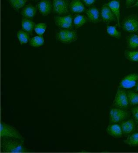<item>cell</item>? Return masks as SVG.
Here are the masks:
<instances>
[{
    "instance_id": "cell-32",
    "label": "cell",
    "mask_w": 138,
    "mask_h": 153,
    "mask_svg": "<svg viewBox=\"0 0 138 153\" xmlns=\"http://www.w3.org/2000/svg\"><path fill=\"white\" fill-rule=\"evenodd\" d=\"M138 7V0L136 2V3L134 4V5H132V6L130 7L129 8H132V7Z\"/></svg>"
},
{
    "instance_id": "cell-12",
    "label": "cell",
    "mask_w": 138,
    "mask_h": 153,
    "mask_svg": "<svg viewBox=\"0 0 138 153\" xmlns=\"http://www.w3.org/2000/svg\"><path fill=\"white\" fill-rule=\"evenodd\" d=\"M86 14L89 22L93 23L99 22V12L96 7H93L89 8L86 11Z\"/></svg>"
},
{
    "instance_id": "cell-28",
    "label": "cell",
    "mask_w": 138,
    "mask_h": 153,
    "mask_svg": "<svg viewBox=\"0 0 138 153\" xmlns=\"http://www.w3.org/2000/svg\"><path fill=\"white\" fill-rule=\"evenodd\" d=\"M47 25L45 23H39L36 25L34 30L35 32L39 36H42L45 32Z\"/></svg>"
},
{
    "instance_id": "cell-33",
    "label": "cell",
    "mask_w": 138,
    "mask_h": 153,
    "mask_svg": "<svg viewBox=\"0 0 138 153\" xmlns=\"http://www.w3.org/2000/svg\"><path fill=\"white\" fill-rule=\"evenodd\" d=\"M137 91H138V83L137 85Z\"/></svg>"
},
{
    "instance_id": "cell-26",
    "label": "cell",
    "mask_w": 138,
    "mask_h": 153,
    "mask_svg": "<svg viewBox=\"0 0 138 153\" xmlns=\"http://www.w3.org/2000/svg\"><path fill=\"white\" fill-rule=\"evenodd\" d=\"M87 21L84 16L78 15L75 16L74 19V24L76 28H79L84 25Z\"/></svg>"
},
{
    "instance_id": "cell-13",
    "label": "cell",
    "mask_w": 138,
    "mask_h": 153,
    "mask_svg": "<svg viewBox=\"0 0 138 153\" xmlns=\"http://www.w3.org/2000/svg\"><path fill=\"white\" fill-rule=\"evenodd\" d=\"M107 132L108 134L114 137H120L122 135V129L119 124L109 125L107 128Z\"/></svg>"
},
{
    "instance_id": "cell-5",
    "label": "cell",
    "mask_w": 138,
    "mask_h": 153,
    "mask_svg": "<svg viewBox=\"0 0 138 153\" xmlns=\"http://www.w3.org/2000/svg\"><path fill=\"white\" fill-rule=\"evenodd\" d=\"M128 104L127 92L122 89H119L113 102V106L118 108L125 109L128 107Z\"/></svg>"
},
{
    "instance_id": "cell-19",
    "label": "cell",
    "mask_w": 138,
    "mask_h": 153,
    "mask_svg": "<svg viewBox=\"0 0 138 153\" xmlns=\"http://www.w3.org/2000/svg\"><path fill=\"white\" fill-rule=\"evenodd\" d=\"M35 23L27 18H23L22 21V27L24 31L28 33H32L33 29L36 26Z\"/></svg>"
},
{
    "instance_id": "cell-7",
    "label": "cell",
    "mask_w": 138,
    "mask_h": 153,
    "mask_svg": "<svg viewBox=\"0 0 138 153\" xmlns=\"http://www.w3.org/2000/svg\"><path fill=\"white\" fill-rule=\"evenodd\" d=\"M69 1L67 0H53V12L59 15H66L68 12Z\"/></svg>"
},
{
    "instance_id": "cell-20",
    "label": "cell",
    "mask_w": 138,
    "mask_h": 153,
    "mask_svg": "<svg viewBox=\"0 0 138 153\" xmlns=\"http://www.w3.org/2000/svg\"><path fill=\"white\" fill-rule=\"evenodd\" d=\"M124 54L125 58L129 61L138 62V51L125 50Z\"/></svg>"
},
{
    "instance_id": "cell-22",
    "label": "cell",
    "mask_w": 138,
    "mask_h": 153,
    "mask_svg": "<svg viewBox=\"0 0 138 153\" xmlns=\"http://www.w3.org/2000/svg\"><path fill=\"white\" fill-rule=\"evenodd\" d=\"M125 143L132 147L138 146V132L134 133L128 137Z\"/></svg>"
},
{
    "instance_id": "cell-1",
    "label": "cell",
    "mask_w": 138,
    "mask_h": 153,
    "mask_svg": "<svg viewBox=\"0 0 138 153\" xmlns=\"http://www.w3.org/2000/svg\"><path fill=\"white\" fill-rule=\"evenodd\" d=\"M3 150L7 152L24 153L27 152V149L22 143L14 140L6 139L1 143Z\"/></svg>"
},
{
    "instance_id": "cell-21",
    "label": "cell",
    "mask_w": 138,
    "mask_h": 153,
    "mask_svg": "<svg viewBox=\"0 0 138 153\" xmlns=\"http://www.w3.org/2000/svg\"><path fill=\"white\" fill-rule=\"evenodd\" d=\"M44 43V39L42 36L33 37L29 40V44L34 47H39L42 45Z\"/></svg>"
},
{
    "instance_id": "cell-3",
    "label": "cell",
    "mask_w": 138,
    "mask_h": 153,
    "mask_svg": "<svg viewBox=\"0 0 138 153\" xmlns=\"http://www.w3.org/2000/svg\"><path fill=\"white\" fill-rule=\"evenodd\" d=\"M122 25L125 32L138 34V16L136 14H133L125 17Z\"/></svg>"
},
{
    "instance_id": "cell-18",
    "label": "cell",
    "mask_w": 138,
    "mask_h": 153,
    "mask_svg": "<svg viewBox=\"0 0 138 153\" xmlns=\"http://www.w3.org/2000/svg\"><path fill=\"white\" fill-rule=\"evenodd\" d=\"M36 8L31 4H28L24 8L22 11V15L25 18L32 19L36 15Z\"/></svg>"
},
{
    "instance_id": "cell-27",
    "label": "cell",
    "mask_w": 138,
    "mask_h": 153,
    "mask_svg": "<svg viewBox=\"0 0 138 153\" xmlns=\"http://www.w3.org/2000/svg\"><path fill=\"white\" fill-rule=\"evenodd\" d=\"M107 32L110 36L114 37L117 39H119L121 36V33L118 31L116 27L113 26H107Z\"/></svg>"
},
{
    "instance_id": "cell-6",
    "label": "cell",
    "mask_w": 138,
    "mask_h": 153,
    "mask_svg": "<svg viewBox=\"0 0 138 153\" xmlns=\"http://www.w3.org/2000/svg\"><path fill=\"white\" fill-rule=\"evenodd\" d=\"M128 116L127 111L122 108H113L109 115V120L113 123H117L123 121Z\"/></svg>"
},
{
    "instance_id": "cell-2",
    "label": "cell",
    "mask_w": 138,
    "mask_h": 153,
    "mask_svg": "<svg viewBox=\"0 0 138 153\" xmlns=\"http://www.w3.org/2000/svg\"><path fill=\"white\" fill-rule=\"evenodd\" d=\"M56 38L57 40L63 43L71 44L76 41L78 34L76 31L61 29L56 33Z\"/></svg>"
},
{
    "instance_id": "cell-34",
    "label": "cell",
    "mask_w": 138,
    "mask_h": 153,
    "mask_svg": "<svg viewBox=\"0 0 138 153\" xmlns=\"http://www.w3.org/2000/svg\"></svg>"
},
{
    "instance_id": "cell-14",
    "label": "cell",
    "mask_w": 138,
    "mask_h": 153,
    "mask_svg": "<svg viewBox=\"0 0 138 153\" xmlns=\"http://www.w3.org/2000/svg\"><path fill=\"white\" fill-rule=\"evenodd\" d=\"M114 15L116 17L118 25L120 26L119 21L120 12V2L119 0H113L107 4Z\"/></svg>"
},
{
    "instance_id": "cell-4",
    "label": "cell",
    "mask_w": 138,
    "mask_h": 153,
    "mask_svg": "<svg viewBox=\"0 0 138 153\" xmlns=\"http://www.w3.org/2000/svg\"><path fill=\"white\" fill-rule=\"evenodd\" d=\"M1 136L2 137L5 138H13L18 139L22 142L24 141L23 138L16 129L4 123H1Z\"/></svg>"
},
{
    "instance_id": "cell-25",
    "label": "cell",
    "mask_w": 138,
    "mask_h": 153,
    "mask_svg": "<svg viewBox=\"0 0 138 153\" xmlns=\"http://www.w3.org/2000/svg\"><path fill=\"white\" fill-rule=\"evenodd\" d=\"M127 96L129 104L132 105H138V94L133 91H128Z\"/></svg>"
},
{
    "instance_id": "cell-9",
    "label": "cell",
    "mask_w": 138,
    "mask_h": 153,
    "mask_svg": "<svg viewBox=\"0 0 138 153\" xmlns=\"http://www.w3.org/2000/svg\"><path fill=\"white\" fill-rule=\"evenodd\" d=\"M73 17L72 16H57L55 17V24L57 26L65 29H71L73 27Z\"/></svg>"
},
{
    "instance_id": "cell-11",
    "label": "cell",
    "mask_w": 138,
    "mask_h": 153,
    "mask_svg": "<svg viewBox=\"0 0 138 153\" xmlns=\"http://www.w3.org/2000/svg\"><path fill=\"white\" fill-rule=\"evenodd\" d=\"M38 8L43 16H46L52 11V5L49 0H41L38 4Z\"/></svg>"
},
{
    "instance_id": "cell-8",
    "label": "cell",
    "mask_w": 138,
    "mask_h": 153,
    "mask_svg": "<svg viewBox=\"0 0 138 153\" xmlns=\"http://www.w3.org/2000/svg\"><path fill=\"white\" fill-rule=\"evenodd\" d=\"M138 82V74H132L124 77L120 82V86L124 89H131Z\"/></svg>"
},
{
    "instance_id": "cell-23",
    "label": "cell",
    "mask_w": 138,
    "mask_h": 153,
    "mask_svg": "<svg viewBox=\"0 0 138 153\" xmlns=\"http://www.w3.org/2000/svg\"><path fill=\"white\" fill-rule=\"evenodd\" d=\"M17 36L21 44L27 43L29 41V34L25 31L19 30L17 33Z\"/></svg>"
},
{
    "instance_id": "cell-10",
    "label": "cell",
    "mask_w": 138,
    "mask_h": 153,
    "mask_svg": "<svg viewBox=\"0 0 138 153\" xmlns=\"http://www.w3.org/2000/svg\"><path fill=\"white\" fill-rule=\"evenodd\" d=\"M101 16L103 21L106 23L116 21V17L107 4L103 6L101 10Z\"/></svg>"
},
{
    "instance_id": "cell-30",
    "label": "cell",
    "mask_w": 138,
    "mask_h": 153,
    "mask_svg": "<svg viewBox=\"0 0 138 153\" xmlns=\"http://www.w3.org/2000/svg\"><path fill=\"white\" fill-rule=\"evenodd\" d=\"M96 0H82L84 4L87 6L92 5Z\"/></svg>"
},
{
    "instance_id": "cell-16",
    "label": "cell",
    "mask_w": 138,
    "mask_h": 153,
    "mask_svg": "<svg viewBox=\"0 0 138 153\" xmlns=\"http://www.w3.org/2000/svg\"><path fill=\"white\" fill-rule=\"evenodd\" d=\"M122 133L125 134H130L134 131L135 128V123L133 120H130L121 123Z\"/></svg>"
},
{
    "instance_id": "cell-15",
    "label": "cell",
    "mask_w": 138,
    "mask_h": 153,
    "mask_svg": "<svg viewBox=\"0 0 138 153\" xmlns=\"http://www.w3.org/2000/svg\"><path fill=\"white\" fill-rule=\"evenodd\" d=\"M69 8L73 13H82L85 11V6L80 0H72L69 4Z\"/></svg>"
},
{
    "instance_id": "cell-24",
    "label": "cell",
    "mask_w": 138,
    "mask_h": 153,
    "mask_svg": "<svg viewBox=\"0 0 138 153\" xmlns=\"http://www.w3.org/2000/svg\"><path fill=\"white\" fill-rule=\"evenodd\" d=\"M8 1L13 8L18 10L24 6L27 0H8Z\"/></svg>"
},
{
    "instance_id": "cell-29",
    "label": "cell",
    "mask_w": 138,
    "mask_h": 153,
    "mask_svg": "<svg viewBox=\"0 0 138 153\" xmlns=\"http://www.w3.org/2000/svg\"><path fill=\"white\" fill-rule=\"evenodd\" d=\"M132 113L135 121L138 123V106L133 108L132 109Z\"/></svg>"
},
{
    "instance_id": "cell-17",
    "label": "cell",
    "mask_w": 138,
    "mask_h": 153,
    "mask_svg": "<svg viewBox=\"0 0 138 153\" xmlns=\"http://www.w3.org/2000/svg\"><path fill=\"white\" fill-rule=\"evenodd\" d=\"M127 48L135 49L138 48V36L136 34H131L126 38Z\"/></svg>"
},
{
    "instance_id": "cell-31",
    "label": "cell",
    "mask_w": 138,
    "mask_h": 153,
    "mask_svg": "<svg viewBox=\"0 0 138 153\" xmlns=\"http://www.w3.org/2000/svg\"><path fill=\"white\" fill-rule=\"evenodd\" d=\"M136 1L137 0H126L125 4H126V7L129 8L136 2Z\"/></svg>"
}]
</instances>
